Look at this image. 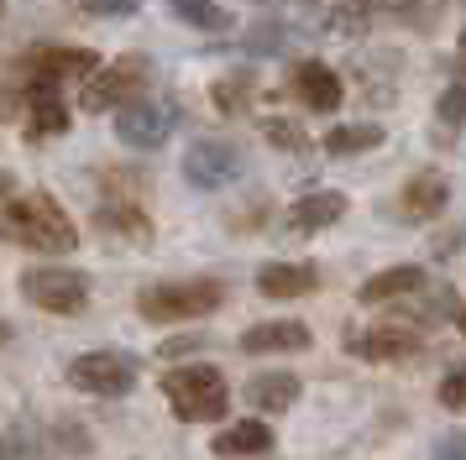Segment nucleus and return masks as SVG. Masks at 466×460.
<instances>
[{"mask_svg": "<svg viewBox=\"0 0 466 460\" xmlns=\"http://www.w3.org/2000/svg\"><path fill=\"white\" fill-rule=\"evenodd\" d=\"M0 241L26 251H74L79 230L53 194H22V199H11L0 209Z\"/></svg>", "mask_w": 466, "mask_h": 460, "instance_id": "f257e3e1", "label": "nucleus"}, {"mask_svg": "<svg viewBox=\"0 0 466 460\" xmlns=\"http://www.w3.org/2000/svg\"><path fill=\"white\" fill-rule=\"evenodd\" d=\"M163 397H168L173 418H184V424H215V418H226V408H231L226 372L220 366H205V361L173 366L163 376Z\"/></svg>", "mask_w": 466, "mask_h": 460, "instance_id": "f03ea898", "label": "nucleus"}, {"mask_svg": "<svg viewBox=\"0 0 466 460\" xmlns=\"http://www.w3.org/2000/svg\"><path fill=\"white\" fill-rule=\"evenodd\" d=\"M226 304V283L189 277V283H152L137 293V314L152 325H178V319H205Z\"/></svg>", "mask_w": 466, "mask_h": 460, "instance_id": "7ed1b4c3", "label": "nucleus"}, {"mask_svg": "<svg viewBox=\"0 0 466 460\" xmlns=\"http://www.w3.org/2000/svg\"><path fill=\"white\" fill-rule=\"evenodd\" d=\"M100 63L89 47H32L26 58H16V89H37V84H53V89H64V84H85Z\"/></svg>", "mask_w": 466, "mask_h": 460, "instance_id": "20e7f679", "label": "nucleus"}, {"mask_svg": "<svg viewBox=\"0 0 466 460\" xmlns=\"http://www.w3.org/2000/svg\"><path fill=\"white\" fill-rule=\"evenodd\" d=\"M147 84H152V63L147 58H116V63L95 68V74L85 79L79 105H85L89 115H100V110H121V105L137 100Z\"/></svg>", "mask_w": 466, "mask_h": 460, "instance_id": "39448f33", "label": "nucleus"}, {"mask_svg": "<svg viewBox=\"0 0 466 460\" xmlns=\"http://www.w3.org/2000/svg\"><path fill=\"white\" fill-rule=\"evenodd\" d=\"M22 293L47 314H85L89 304V277L74 267H26Z\"/></svg>", "mask_w": 466, "mask_h": 460, "instance_id": "423d86ee", "label": "nucleus"}, {"mask_svg": "<svg viewBox=\"0 0 466 460\" xmlns=\"http://www.w3.org/2000/svg\"><path fill=\"white\" fill-rule=\"evenodd\" d=\"M68 382L95 397H127L137 387V361L121 351H89L68 366Z\"/></svg>", "mask_w": 466, "mask_h": 460, "instance_id": "0eeeda50", "label": "nucleus"}, {"mask_svg": "<svg viewBox=\"0 0 466 460\" xmlns=\"http://www.w3.org/2000/svg\"><path fill=\"white\" fill-rule=\"evenodd\" d=\"M247 173V157H241V146L236 142H220V136H205V142H194L184 152V178L194 188H226L236 184Z\"/></svg>", "mask_w": 466, "mask_h": 460, "instance_id": "6e6552de", "label": "nucleus"}, {"mask_svg": "<svg viewBox=\"0 0 466 460\" xmlns=\"http://www.w3.org/2000/svg\"><path fill=\"white\" fill-rule=\"evenodd\" d=\"M173 125H178L173 100H127L121 110H116V136H121L127 146H142V152L168 142Z\"/></svg>", "mask_w": 466, "mask_h": 460, "instance_id": "1a4fd4ad", "label": "nucleus"}, {"mask_svg": "<svg viewBox=\"0 0 466 460\" xmlns=\"http://www.w3.org/2000/svg\"><path fill=\"white\" fill-rule=\"evenodd\" d=\"M309 325L299 319H268V325H252L241 335V351L247 355H283V351H309Z\"/></svg>", "mask_w": 466, "mask_h": 460, "instance_id": "9d476101", "label": "nucleus"}, {"mask_svg": "<svg viewBox=\"0 0 466 460\" xmlns=\"http://www.w3.org/2000/svg\"><path fill=\"white\" fill-rule=\"evenodd\" d=\"M414 351H420V335L403 325H378V330L351 335V355H361V361H403Z\"/></svg>", "mask_w": 466, "mask_h": 460, "instance_id": "9b49d317", "label": "nucleus"}, {"mask_svg": "<svg viewBox=\"0 0 466 460\" xmlns=\"http://www.w3.org/2000/svg\"><path fill=\"white\" fill-rule=\"evenodd\" d=\"M319 288V272L309 262H268L257 272V293L262 298H304Z\"/></svg>", "mask_w": 466, "mask_h": 460, "instance_id": "f8f14e48", "label": "nucleus"}, {"mask_svg": "<svg viewBox=\"0 0 466 460\" xmlns=\"http://www.w3.org/2000/svg\"><path fill=\"white\" fill-rule=\"evenodd\" d=\"M403 215L409 220H435L445 205H451V184H445V173H435V167H424V173H414L409 184H403Z\"/></svg>", "mask_w": 466, "mask_h": 460, "instance_id": "ddd939ff", "label": "nucleus"}, {"mask_svg": "<svg viewBox=\"0 0 466 460\" xmlns=\"http://www.w3.org/2000/svg\"><path fill=\"white\" fill-rule=\"evenodd\" d=\"M58 131H68V105L58 100V89L53 84L26 89V136L43 142V136H58Z\"/></svg>", "mask_w": 466, "mask_h": 460, "instance_id": "4468645a", "label": "nucleus"}, {"mask_svg": "<svg viewBox=\"0 0 466 460\" xmlns=\"http://www.w3.org/2000/svg\"><path fill=\"white\" fill-rule=\"evenodd\" d=\"M294 95L309 110H336L340 105V79H336V68H325V63H299L294 68Z\"/></svg>", "mask_w": 466, "mask_h": 460, "instance_id": "2eb2a0df", "label": "nucleus"}, {"mask_svg": "<svg viewBox=\"0 0 466 460\" xmlns=\"http://www.w3.org/2000/svg\"><path fill=\"white\" fill-rule=\"evenodd\" d=\"M420 288H424V272L414 267V262H399V267L367 277L357 288V298L361 304H393V298H409V293H420Z\"/></svg>", "mask_w": 466, "mask_h": 460, "instance_id": "dca6fc26", "label": "nucleus"}, {"mask_svg": "<svg viewBox=\"0 0 466 460\" xmlns=\"http://www.w3.org/2000/svg\"><path fill=\"white\" fill-rule=\"evenodd\" d=\"M340 215H346V194H336V188H319V194H304V199L289 209V225L304 230V235H315V230L336 225Z\"/></svg>", "mask_w": 466, "mask_h": 460, "instance_id": "f3484780", "label": "nucleus"}, {"mask_svg": "<svg viewBox=\"0 0 466 460\" xmlns=\"http://www.w3.org/2000/svg\"><path fill=\"white\" fill-rule=\"evenodd\" d=\"M247 397H252V408H262V414H283V408H294V397H299V376L294 372H262L247 382Z\"/></svg>", "mask_w": 466, "mask_h": 460, "instance_id": "a211bd4d", "label": "nucleus"}, {"mask_svg": "<svg viewBox=\"0 0 466 460\" xmlns=\"http://www.w3.org/2000/svg\"><path fill=\"white\" fill-rule=\"evenodd\" d=\"M268 450H273V429L257 418H241L215 435V455H268Z\"/></svg>", "mask_w": 466, "mask_h": 460, "instance_id": "6ab92c4d", "label": "nucleus"}, {"mask_svg": "<svg viewBox=\"0 0 466 460\" xmlns=\"http://www.w3.org/2000/svg\"><path fill=\"white\" fill-rule=\"evenodd\" d=\"M173 16L199 26V32H231V11L226 5H215V0H168Z\"/></svg>", "mask_w": 466, "mask_h": 460, "instance_id": "aec40b11", "label": "nucleus"}, {"mask_svg": "<svg viewBox=\"0 0 466 460\" xmlns=\"http://www.w3.org/2000/svg\"><path fill=\"white\" fill-rule=\"evenodd\" d=\"M378 142H382V125H330L325 131V152L330 157H351V152H367Z\"/></svg>", "mask_w": 466, "mask_h": 460, "instance_id": "412c9836", "label": "nucleus"}, {"mask_svg": "<svg viewBox=\"0 0 466 460\" xmlns=\"http://www.w3.org/2000/svg\"><path fill=\"white\" fill-rule=\"evenodd\" d=\"M100 225L116 235H131V241H147V215L137 205H100Z\"/></svg>", "mask_w": 466, "mask_h": 460, "instance_id": "4be33fe9", "label": "nucleus"}, {"mask_svg": "<svg viewBox=\"0 0 466 460\" xmlns=\"http://www.w3.org/2000/svg\"><path fill=\"white\" fill-rule=\"evenodd\" d=\"M247 100H252V79L231 74V79H220V84H215V105H220V110H241Z\"/></svg>", "mask_w": 466, "mask_h": 460, "instance_id": "5701e85b", "label": "nucleus"}, {"mask_svg": "<svg viewBox=\"0 0 466 460\" xmlns=\"http://www.w3.org/2000/svg\"><path fill=\"white\" fill-rule=\"evenodd\" d=\"M262 136H268V142L273 146H283V152H304V131H299L294 121H262Z\"/></svg>", "mask_w": 466, "mask_h": 460, "instance_id": "b1692460", "label": "nucleus"}, {"mask_svg": "<svg viewBox=\"0 0 466 460\" xmlns=\"http://www.w3.org/2000/svg\"><path fill=\"white\" fill-rule=\"evenodd\" d=\"M441 408H451V414L466 408V366H451V372L441 376Z\"/></svg>", "mask_w": 466, "mask_h": 460, "instance_id": "393cba45", "label": "nucleus"}, {"mask_svg": "<svg viewBox=\"0 0 466 460\" xmlns=\"http://www.w3.org/2000/svg\"><path fill=\"white\" fill-rule=\"evenodd\" d=\"M441 121L466 125V84H451V89L441 95Z\"/></svg>", "mask_w": 466, "mask_h": 460, "instance_id": "a878e982", "label": "nucleus"}, {"mask_svg": "<svg viewBox=\"0 0 466 460\" xmlns=\"http://www.w3.org/2000/svg\"><path fill=\"white\" fill-rule=\"evenodd\" d=\"M89 16H131L137 11V0H85Z\"/></svg>", "mask_w": 466, "mask_h": 460, "instance_id": "bb28decb", "label": "nucleus"}, {"mask_svg": "<svg viewBox=\"0 0 466 460\" xmlns=\"http://www.w3.org/2000/svg\"><path fill=\"white\" fill-rule=\"evenodd\" d=\"M435 460H466V435H441L435 439Z\"/></svg>", "mask_w": 466, "mask_h": 460, "instance_id": "cd10ccee", "label": "nucleus"}, {"mask_svg": "<svg viewBox=\"0 0 466 460\" xmlns=\"http://www.w3.org/2000/svg\"><path fill=\"white\" fill-rule=\"evenodd\" d=\"M247 47H257V53H273V47H278V26H257Z\"/></svg>", "mask_w": 466, "mask_h": 460, "instance_id": "c85d7f7f", "label": "nucleus"}, {"mask_svg": "<svg viewBox=\"0 0 466 460\" xmlns=\"http://www.w3.org/2000/svg\"><path fill=\"white\" fill-rule=\"evenodd\" d=\"M11 184H16V178H11V173H5V167H0V199H5V194H11Z\"/></svg>", "mask_w": 466, "mask_h": 460, "instance_id": "c756f323", "label": "nucleus"}, {"mask_svg": "<svg viewBox=\"0 0 466 460\" xmlns=\"http://www.w3.org/2000/svg\"><path fill=\"white\" fill-rule=\"evenodd\" d=\"M5 340H11V325H5V319H0V345H5Z\"/></svg>", "mask_w": 466, "mask_h": 460, "instance_id": "7c9ffc66", "label": "nucleus"}, {"mask_svg": "<svg viewBox=\"0 0 466 460\" xmlns=\"http://www.w3.org/2000/svg\"><path fill=\"white\" fill-rule=\"evenodd\" d=\"M461 335H466V309H461Z\"/></svg>", "mask_w": 466, "mask_h": 460, "instance_id": "2f4dec72", "label": "nucleus"}, {"mask_svg": "<svg viewBox=\"0 0 466 460\" xmlns=\"http://www.w3.org/2000/svg\"><path fill=\"white\" fill-rule=\"evenodd\" d=\"M461 53H466V32H461Z\"/></svg>", "mask_w": 466, "mask_h": 460, "instance_id": "473e14b6", "label": "nucleus"}, {"mask_svg": "<svg viewBox=\"0 0 466 460\" xmlns=\"http://www.w3.org/2000/svg\"><path fill=\"white\" fill-rule=\"evenodd\" d=\"M0 11H5V0H0Z\"/></svg>", "mask_w": 466, "mask_h": 460, "instance_id": "72a5a7b5", "label": "nucleus"}]
</instances>
